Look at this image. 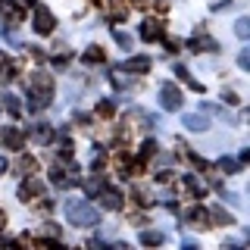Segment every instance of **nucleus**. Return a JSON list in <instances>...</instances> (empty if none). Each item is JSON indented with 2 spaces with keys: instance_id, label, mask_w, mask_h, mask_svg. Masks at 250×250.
<instances>
[{
  "instance_id": "nucleus-22",
  "label": "nucleus",
  "mask_w": 250,
  "mask_h": 250,
  "mask_svg": "<svg viewBox=\"0 0 250 250\" xmlns=\"http://www.w3.org/2000/svg\"><path fill=\"white\" fill-rule=\"evenodd\" d=\"M219 169H222V172H238V169H241V163L225 160V156H222V160H219Z\"/></svg>"
},
{
  "instance_id": "nucleus-19",
  "label": "nucleus",
  "mask_w": 250,
  "mask_h": 250,
  "mask_svg": "<svg viewBox=\"0 0 250 250\" xmlns=\"http://www.w3.org/2000/svg\"><path fill=\"white\" fill-rule=\"evenodd\" d=\"M234 35H238V38H250V19H238V22H234Z\"/></svg>"
},
{
  "instance_id": "nucleus-3",
  "label": "nucleus",
  "mask_w": 250,
  "mask_h": 250,
  "mask_svg": "<svg viewBox=\"0 0 250 250\" xmlns=\"http://www.w3.org/2000/svg\"><path fill=\"white\" fill-rule=\"evenodd\" d=\"M31 25H35L38 35H50V31L57 28V19H53V13L47 10V6H35V19H31Z\"/></svg>"
},
{
  "instance_id": "nucleus-7",
  "label": "nucleus",
  "mask_w": 250,
  "mask_h": 250,
  "mask_svg": "<svg viewBox=\"0 0 250 250\" xmlns=\"http://www.w3.org/2000/svg\"><path fill=\"white\" fill-rule=\"evenodd\" d=\"M150 66H153V62H150V57H128V60L122 62V69H125V72H131V75L150 72Z\"/></svg>"
},
{
  "instance_id": "nucleus-15",
  "label": "nucleus",
  "mask_w": 250,
  "mask_h": 250,
  "mask_svg": "<svg viewBox=\"0 0 250 250\" xmlns=\"http://www.w3.org/2000/svg\"><path fill=\"white\" fill-rule=\"evenodd\" d=\"M141 244H144V247H156V244H163V234L160 231H141Z\"/></svg>"
},
{
  "instance_id": "nucleus-14",
  "label": "nucleus",
  "mask_w": 250,
  "mask_h": 250,
  "mask_svg": "<svg viewBox=\"0 0 250 250\" xmlns=\"http://www.w3.org/2000/svg\"><path fill=\"white\" fill-rule=\"evenodd\" d=\"M109 13H113V19H125L128 16V3L125 0H109Z\"/></svg>"
},
{
  "instance_id": "nucleus-32",
  "label": "nucleus",
  "mask_w": 250,
  "mask_h": 250,
  "mask_svg": "<svg viewBox=\"0 0 250 250\" xmlns=\"http://www.w3.org/2000/svg\"><path fill=\"white\" fill-rule=\"evenodd\" d=\"M6 166H10V163H6L3 156H0V175H3V172H6Z\"/></svg>"
},
{
  "instance_id": "nucleus-2",
  "label": "nucleus",
  "mask_w": 250,
  "mask_h": 250,
  "mask_svg": "<svg viewBox=\"0 0 250 250\" xmlns=\"http://www.w3.org/2000/svg\"><path fill=\"white\" fill-rule=\"evenodd\" d=\"M66 216H69V222H72L75 229H94V225H97V219H100L97 207H91L88 200H72L66 207Z\"/></svg>"
},
{
  "instance_id": "nucleus-30",
  "label": "nucleus",
  "mask_w": 250,
  "mask_h": 250,
  "mask_svg": "<svg viewBox=\"0 0 250 250\" xmlns=\"http://www.w3.org/2000/svg\"><path fill=\"white\" fill-rule=\"evenodd\" d=\"M178 47H182L178 41H166V50H169V53H178Z\"/></svg>"
},
{
  "instance_id": "nucleus-27",
  "label": "nucleus",
  "mask_w": 250,
  "mask_h": 250,
  "mask_svg": "<svg viewBox=\"0 0 250 250\" xmlns=\"http://www.w3.org/2000/svg\"><path fill=\"white\" fill-rule=\"evenodd\" d=\"M175 75H178V78H182V82H191V72H188V69H185V66H175Z\"/></svg>"
},
{
  "instance_id": "nucleus-6",
  "label": "nucleus",
  "mask_w": 250,
  "mask_h": 250,
  "mask_svg": "<svg viewBox=\"0 0 250 250\" xmlns=\"http://www.w3.org/2000/svg\"><path fill=\"white\" fill-rule=\"evenodd\" d=\"M41 194H44V182H41V178H35V175L25 178V182L19 185V197L22 200H35V197H41Z\"/></svg>"
},
{
  "instance_id": "nucleus-17",
  "label": "nucleus",
  "mask_w": 250,
  "mask_h": 250,
  "mask_svg": "<svg viewBox=\"0 0 250 250\" xmlns=\"http://www.w3.org/2000/svg\"><path fill=\"white\" fill-rule=\"evenodd\" d=\"M209 216H213V222H216V225H234V219L225 213V209H213Z\"/></svg>"
},
{
  "instance_id": "nucleus-31",
  "label": "nucleus",
  "mask_w": 250,
  "mask_h": 250,
  "mask_svg": "<svg viewBox=\"0 0 250 250\" xmlns=\"http://www.w3.org/2000/svg\"><path fill=\"white\" fill-rule=\"evenodd\" d=\"M156 10H160V13H163V10H169V0H156Z\"/></svg>"
},
{
  "instance_id": "nucleus-5",
  "label": "nucleus",
  "mask_w": 250,
  "mask_h": 250,
  "mask_svg": "<svg viewBox=\"0 0 250 250\" xmlns=\"http://www.w3.org/2000/svg\"><path fill=\"white\" fill-rule=\"evenodd\" d=\"M0 144L10 147V150H22V144H25V135H22L16 125H3V128H0Z\"/></svg>"
},
{
  "instance_id": "nucleus-4",
  "label": "nucleus",
  "mask_w": 250,
  "mask_h": 250,
  "mask_svg": "<svg viewBox=\"0 0 250 250\" xmlns=\"http://www.w3.org/2000/svg\"><path fill=\"white\" fill-rule=\"evenodd\" d=\"M160 104H163V109H182V104H185V100H182V91H178L172 82H166L160 88Z\"/></svg>"
},
{
  "instance_id": "nucleus-10",
  "label": "nucleus",
  "mask_w": 250,
  "mask_h": 250,
  "mask_svg": "<svg viewBox=\"0 0 250 250\" xmlns=\"http://www.w3.org/2000/svg\"><path fill=\"white\" fill-rule=\"evenodd\" d=\"M182 122H185V128H188V131H207V125H209V122L203 119V116H197V113H185V119H182Z\"/></svg>"
},
{
  "instance_id": "nucleus-26",
  "label": "nucleus",
  "mask_w": 250,
  "mask_h": 250,
  "mask_svg": "<svg viewBox=\"0 0 250 250\" xmlns=\"http://www.w3.org/2000/svg\"><path fill=\"white\" fill-rule=\"evenodd\" d=\"M97 113H100V116H113V104H109V100H104V104H97Z\"/></svg>"
},
{
  "instance_id": "nucleus-21",
  "label": "nucleus",
  "mask_w": 250,
  "mask_h": 250,
  "mask_svg": "<svg viewBox=\"0 0 250 250\" xmlns=\"http://www.w3.org/2000/svg\"><path fill=\"white\" fill-rule=\"evenodd\" d=\"M19 169H22V172H35V169H38L35 156H22V160H19Z\"/></svg>"
},
{
  "instance_id": "nucleus-28",
  "label": "nucleus",
  "mask_w": 250,
  "mask_h": 250,
  "mask_svg": "<svg viewBox=\"0 0 250 250\" xmlns=\"http://www.w3.org/2000/svg\"><path fill=\"white\" fill-rule=\"evenodd\" d=\"M238 62H241V69H247V66H250V57H247V50H241V57H238Z\"/></svg>"
},
{
  "instance_id": "nucleus-8",
  "label": "nucleus",
  "mask_w": 250,
  "mask_h": 250,
  "mask_svg": "<svg viewBox=\"0 0 250 250\" xmlns=\"http://www.w3.org/2000/svg\"><path fill=\"white\" fill-rule=\"evenodd\" d=\"M141 38H144V41H160V38H163V22L160 19H144V25H141Z\"/></svg>"
},
{
  "instance_id": "nucleus-1",
  "label": "nucleus",
  "mask_w": 250,
  "mask_h": 250,
  "mask_svg": "<svg viewBox=\"0 0 250 250\" xmlns=\"http://www.w3.org/2000/svg\"><path fill=\"white\" fill-rule=\"evenodd\" d=\"M53 97V78L44 75V72H35L28 78V100H31V109H41L50 104Z\"/></svg>"
},
{
  "instance_id": "nucleus-29",
  "label": "nucleus",
  "mask_w": 250,
  "mask_h": 250,
  "mask_svg": "<svg viewBox=\"0 0 250 250\" xmlns=\"http://www.w3.org/2000/svg\"><path fill=\"white\" fill-rule=\"evenodd\" d=\"M44 231H47V234H53V238H57V234H60V229H57V225H53V222H47V225H44Z\"/></svg>"
},
{
  "instance_id": "nucleus-13",
  "label": "nucleus",
  "mask_w": 250,
  "mask_h": 250,
  "mask_svg": "<svg viewBox=\"0 0 250 250\" xmlns=\"http://www.w3.org/2000/svg\"><path fill=\"white\" fill-rule=\"evenodd\" d=\"M13 78H16V66L10 60H3V62H0V84H10Z\"/></svg>"
},
{
  "instance_id": "nucleus-35",
  "label": "nucleus",
  "mask_w": 250,
  "mask_h": 250,
  "mask_svg": "<svg viewBox=\"0 0 250 250\" xmlns=\"http://www.w3.org/2000/svg\"><path fill=\"white\" fill-rule=\"evenodd\" d=\"M135 3H147V0H135Z\"/></svg>"
},
{
  "instance_id": "nucleus-9",
  "label": "nucleus",
  "mask_w": 250,
  "mask_h": 250,
  "mask_svg": "<svg viewBox=\"0 0 250 250\" xmlns=\"http://www.w3.org/2000/svg\"><path fill=\"white\" fill-rule=\"evenodd\" d=\"M100 203H104L106 209H119L122 207V194L113 191V188H100Z\"/></svg>"
},
{
  "instance_id": "nucleus-18",
  "label": "nucleus",
  "mask_w": 250,
  "mask_h": 250,
  "mask_svg": "<svg viewBox=\"0 0 250 250\" xmlns=\"http://www.w3.org/2000/svg\"><path fill=\"white\" fill-rule=\"evenodd\" d=\"M82 60L84 62H104V50H100V47H88V53H84Z\"/></svg>"
},
{
  "instance_id": "nucleus-23",
  "label": "nucleus",
  "mask_w": 250,
  "mask_h": 250,
  "mask_svg": "<svg viewBox=\"0 0 250 250\" xmlns=\"http://www.w3.org/2000/svg\"><path fill=\"white\" fill-rule=\"evenodd\" d=\"M3 106H6V109H10V113H13V116H19V113H22V106H19V104H16V97H3Z\"/></svg>"
},
{
  "instance_id": "nucleus-33",
  "label": "nucleus",
  "mask_w": 250,
  "mask_h": 250,
  "mask_svg": "<svg viewBox=\"0 0 250 250\" xmlns=\"http://www.w3.org/2000/svg\"><path fill=\"white\" fill-rule=\"evenodd\" d=\"M16 3H19V6H28V3H35V0H16Z\"/></svg>"
},
{
  "instance_id": "nucleus-25",
  "label": "nucleus",
  "mask_w": 250,
  "mask_h": 250,
  "mask_svg": "<svg viewBox=\"0 0 250 250\" xmlns=\"http://www.w3.org/2000/svg\"><path fill=\"white\" fill-rule=\"evenodd\" d=\"M141 150H144V160H147V156H156V144H153V141H144Z\"/></svg>"
},
{
  "instance_id": "nucleus-16",
  "label": "nucleus",
  "mask_w": 250,
  "mask_h": 250,
  "mask_svg": "<svg viewBox=\"0 0 250 250\" xmlns=\"http://www.w3.org/2000/svg\"><path fill=\"white\" fill-rule=\"evenodd\" d=\"M207 219H209V213H207L203 207H197V209L191 213V222H194V229H207Z\"/></svg>"
},
{
  "instance_id": "nucleus-24",
  "label": "nucleus",
  "mask_w": 250,
  "mask_h": 250,
  "mask_svg": "<svg viewBox=\"0 0 250 250\" xmlns=\"http://www.w3.org/2000/svg\"><path fill=\"white\" fill-rule=\"evenodd\" d=\"M222 100H225V104H231V106H234V104H241V100H238V94H234L231 88H229V91H222Z\"/></svg>"
},
{
  "instance_id": "nucleus-34",
  "label": "nucleus",
  "mask_w": 250,
  "mask_h": 250,
  "mask_svg": "<svg viewBox=\"0 0 250 250\" xmlns=\"http://www.w3.org/2000/svg\"><path fill=\"white\" fill-rule=\"evenodd\" d=\"M3 225H6V216H3V213H0V229H3Z\"/></svg>"
},
{
  "instance_id": "nucleus-20",
  "label": "nucleus",
  "mask_w": 250,
  "mask_h": 250,
  "mask_svg": "<svg viewBox=\"0 0 250 250\" xmlns=\"http://www.w3.org/2000/svg\"><path fill=\"white\" fill-rule=\"evenodd\" d=\"M113 38H116V44H119V47H125V50L131 47V35H125V31L116 28V31H113Z\"/></svg>"
},
{
  "instance_id": "nucleus-12",
  "label": "nucleus",
  "mask_w": 250,
  "mask_h": 250,
  "mask_svg": "<svg viewBox=\"0 0 250 250\" xmlns=\"http://www.w3.org/2000/svg\"><path fill=\"white\" fill-rule=\"evenodd\" d=\"M0 13L6 16V19H19V3H16V0H0Z\"/></svg>"
},
{
  "instance_id": "nucleus-11",
  "label": "nucleus",
  "mask_w": 250,
  "mask_h": 250,
  "mask_svg": "<svg viewBox=\"0 0 250 250\" xmlns=\"http://www.w3.org/2000/svg\"><path fill=\"white\" fill-rule=\"evenodd\" d=\"M31 138L41 141V144H47V141H53V128H47V125L41 122V125H35V128H31Z\"/></svg>"
}]
</instances>
